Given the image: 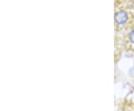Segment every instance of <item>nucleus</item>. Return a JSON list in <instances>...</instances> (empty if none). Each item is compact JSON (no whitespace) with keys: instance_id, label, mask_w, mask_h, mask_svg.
I'll list each match as a JSON object with an SVG mask.
<instances>
[{"instance_id":"f03ea898","label":"nucleus","mask_w":134,"mask_h":111,"mask_svg":"<svg viewBox=\"0 0 134 111\" xmlns=\"http://www.w3.org/2000/svg\"><path fill=\"white\" fill-rule=\"evenodd\" d=\"M129 38L130 40V41L134 43V31H130V33L129 34Z\"/></svg>"},{"instance_id":"f257e3e1","label":"nucleus","mask_w":134,"mask_h":111,"mask_svg":"<svg viewBox=\"0 0 134 111\" xmlns=\"http://www.w3.org/2000/svg\"><path fill=\"white\" fill-rule=\"evenodd\" d=\"M127 19H128L127 14L124 10H120V11L117 12L115 14V20L116 23H118V24H125V23L127 22Z\"/></svg>"}]
</instances>
